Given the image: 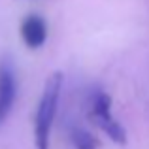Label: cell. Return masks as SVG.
Here are the masks:
<instances>
[{
  "instance_id": "3957f363",
  "label": "cell",
  "mask_w": 149,
  "mask_h": 149,
  "mask_svg": "<svg viewBox=\"0 0 149 149\" xmlns=\"http://www.w3.org/2000/svg\"><path fill=\"white\" fill-rule=\"evenodd\" d=\"M21 38L30 49H40L47 40V23L42 15L30 13L21 23Z\"/></svg>"
},
{
  "instance_id": "6da1fadb",
  "label": "cell",
  "mask_w": 149,
  "mask_h": 149,
  "mask_svg": "<svg viewBox=\"0 0 149 149\" xmlns=\"http://www.w3.org/2000/svg\"><path fill=\"white\" fill-rule=\"evenodd\" d=\"M64 83L62 72H53L45 81L44 93L38 102L36 117H34V143L36 149H49V134L53 127V119L61 100V91Z\"/></svg>"
},
{
  "instance_id": "7a4b0ae2",
  "label": "cell",
  "mask_w": 149,
  "mask_h": 149,
  "mask_svg": "<svg viewBox=\"0 0 149 149\" xmlns=\"http://www.w3.org/2000/svg\"><path fill=\"white\" fill-rule=\"evenodd\" d=\"M17 96V77L10 58L0 61V127L8 119Z\"/></svg>"
},
{
  "instance_id": "277c9868",
  "label": "cell",
  "mask_w": 149,
  "mask_h": 149,
  "mask_svg": "<svg viewBox=\"0 0 149 149\" xmlns=\"http://www.w3.org/2000/svg\"><path fill=\"white\" fill-rule=\"evenodd\" d=\"M96 123H98V127L109 136V140H111V142L119 143V146H127V142H128L127 130H125V127L111 115V113H109V115L100 117V119H96Z\"/></svg>"
},
{
  "instance_id": "5b68a950",
  "label": "cell",
  "mask_w": 149,
  "mask_h": 149,
  "mask_svg": "<svg viewBox=\"0 0 149 149\" xmlns=\"http://www.w3.org/2000/svg\"><path fill=\"white\" fill-rule=\"evenodd\" d=\"M72 142L76 149H98L100 142L96 136H93L91 132L83 130V128H74L72 130Z\"/></svg>"
}]
</instances>
